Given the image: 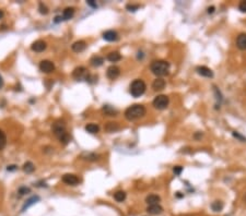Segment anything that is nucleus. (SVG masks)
<instances>
[{"instance_id":"20","label":"nucleus","mask_w":246,"mask_h":216,"mask_svg":"<svg viewBox=\"0 0 246 216\" xmlns=\"http://www.w3.org/2000/svg\"><path fill=\"white\" fill-rule=\"evenodd\" d=\"M91 65L93 66V67H100V66L103 65L104 62V58L101 56H93L92 58H91L90 60Z\"/></svg>"},{"instance_id":"13","label":"nucleus","mask_w":246,"mask_h":216,"mask_svg":"<svg viewBox=\"0 0 246 216\" xmlns=\"http://www.w3.org/2000/svg\"><path fill=\"white\" fill-rule=\"evenodd\" d=\"M147 212L151 215H159L163 212V208L159 204H152L147 208Z\"/></svg>"},{"instance_id":"14","label":"nucleus","mask_w":246,"mask_h":216,"mask_svg":"<svg viewBox=\"0 0 246 216\" xmlns=\"http://www.w3.org/2000/svg\"><path fill=\"white\" fill-rule=\"evenodd\" d=\"M71 48H72V50H74V52H83V50L86 48V43L84 41H78V42H76V43L72 44Z\"/></svg>"},{"instance_id":"19","label":"nucleus","mask_w":246,"mask_h":216,"mask_svg":"<svg viewBox=\"0 0 246 216\" xmlns=\"http://www.w3.org/2000/svg\"><path fill=\"white\" fill-rule=\"evenodd\" d=\"M121 59V56L118 52H112L107 55V60L110 62H117Z\"/></svg>"},{"instance_id":"6","label":"nucleus","mask_w":246,"mask_h":216,"mask_svg":"<svg viewBox=\"0 0 246 216\" xmlns=\"http://www.w3.org/2000/svg\"><path fill=\"white\" fill-rule=\"evenodd\" d=\"M72 76H74L77 81H82V80L88 81L90 74H89L88 70H86L84 67H78L74 70V72H72Z\"/></svg>"},{"instance_id":"22","label":"nucleus","mask_w":246,"mask_h":216,"mask_svg":"<svg viewBox=\"0 0 246 216\" xmlns=\"http://www.w3.org/2000/svg\"><path fill=\"white\" fill-rule=\"evenodd\" d=\"M119 129V125H117V122H108L105 125V130L107 132H116Z\"/></svg>"},{"instance_id":"9","label":"nucleus","mask_w":246,"mask_h":216,"mask_svg":"<svg viewBox=\"0 0 246 216\" xmlns=\"http://www.w3.org/2000/svg\"><path fill=\"white\" fill-rule=\"evenodd\" d=\"M106 74H107V78L110 79V80H115L119 76L120 74V69H119L117 66H110L108 67L107 71H106Z\"/></svg>"},{"instance_id":"34","label":"nucleus","mask_w":246,"mask_h":216,"mask_svg":"<svg viewBox=\"0 0 246 216\" xmlns=\"http://www.w3.org/2000/svg\"><path fill=\"white\" fill-rule=\"evenodd\" d=\"M238 10L241 12H246V1H242L238 4Z\"/></svg>"},{"instance_id":"16","label":"nucleus","mask_w":246,"mask_h":216,"mask_svg":"<svg viewBox=\"0 0 246 216\" xmlns=\"http://www.w3.org/2000/svg\"><path fill=\"white\" fill-rule=\"evenodd\" d=\"M236 46L240 48L241 50L246 49V34H241L236 38Z\"/></svg>"},{"instance_id":"38","label":"nucleus","mask_w":246,"mask_h":216,"mask_svg":"<svg viewBox=\"0 0 246 216\" xmlns=\"http://www.w3.org/2000/svg\"><path fill=\"white\" fill-rule=\"evenodd\" d=\"M3 86V80H2V76H0V89Z\"/></svg>"},{"instance_id":"41","label":"nucleus","mask_w":246,"mask_h":216,"mask_svg":"<svg viewBox=\"0 0 246 216\" xmlns=\"http://www.w3.org/2000/svg\"><path fill=\"white\" fill-rule=\"evenodd\" d=\"M2 17H3V12L0 10V19H2Z\"/></svg>"},{"instance_id":"37","label":"nucleus","mask_w":246,"mask_h":216,"mask_svg":"<svg viewBox=\"0 0 246 216\" xmlns=\"http://www.w3.org/2000/svg\"><path fill=\"white\" fill-rule=\"evenodd\" d=\"M8 169L9 171H12V170H15V169H17V166H15V165H11V166H8Z\"/></svg>"},{"instance_id":"36","label":"nucleus","mask_w":246,"mask_h":216,"mask_svg":"<svg viewBox=\"0 0 246 216\" xmlns=\"http://www.w3.org/2000/svg\"><path fill=\"white\" fill-rule=\"evenodd\" d=\"M233 135L235 136V138H238V139H240V140H242V141H246V139L245 138H243L241 134H238V132H233Z\"/></svg>"},{"instance_id":"1","label":"nucleus","mask_w":246,"mask_h":216,"mask_svg":"<svg viewBox=\"0 0 246 216\" xmlns=\"http://www.w3.org/2000/svg\"><path fill=\"white\" fill-rule=\"evenodd\" d=\"M147 112V109L143 105L140 104H135L131 105L125 110V117L127 120L129 121H135L137 119L142 118Z\"/></svg>"},{"instance_id":"5","label":"nucleus","mask_w":246,"mask_h":216,"mask_svg":"<svg viewBox=\"0 0 246 216\" xmlns=\"http://www.w3.org/2000/svg\"><path fill=\"white\" fill-rule=\"evenodd\" d=\"M168 103H170V98H168L166 95H158L153 100V106L156 107V109L162 110V109H165V108L168 106Z\"/></svg>"},{"instance_id":"11","label":"nucleus","mask_w":246,"mask_h":216,"mask_svg":"<svg viewBox=\"0 0 246 216\" xmlns=\"http://www.w3.org/2000/svg\"><path fill=\"white\" fill-rule=\"evenodd\" d=\"M46 47H47V45H46L45 42L38 39V41L34 42V43L32 44V46H31V49H32L33 52H44V50L46 49Z\"/></svg>"},{"instance_id":"32","label":"nucleus","mask_w":246,"mask_h":216,"mask_svg":"<svg viewBox=\"0 0 246 216\" xmlns=\"http://www.w3.org/2000/svg\"><path fill=\"white\" fill-rule=\"evenodd\" d=\"M126 8H127L128 11H132V12H135L136 10H138L139 9V4H127L126 6Z\"/></svg>"},{"instance_id":"28","label":"nucleus","mask_w":246,"mask_h":216,"mask_svg":"<svg viewBox=\"0 0 246 216\" xmlns=\"http://www.w3.org/2000/svg\"><path fill=\"white\" fill-rule=\"evenodd\" d=\"M38 200H39L38 197H33V198H31V199L28 200V202H26V203L24 204V206L22 208V211H25V209L30 208V206L32 205V204L36 203V201H38Z\"/></svg>"},{"instance_id":"25","label":"nucleus","mask_w":246,"mask_h":216,"mask_svg":"<svg viewBox=\"0 0 246 216\" xmlns=\"http://www.w3.org/2000/svg\"><path fill=\"white\" fill-rule=\"evenodd\" d=\"M211 209L213 212H221L223 209V203L221 201H214L211 204Z\"/></svg>"},{"instance_id":"15","label":"nucleus","mask_w":246,"mask_h":216,"mask_svg":"<svg viewBox=\"0 0 246 216\" xmlns=\"http://www.w3.org/2000/svg\"><path fill=\"white\" fill-rule=\"evenodd\" d=\"M152 87H153L154 91H162V90L165 87V81L161 78H158L153 81L152 83Z\"/></svg>"},{"instance_id":"10","label":"nucleus","mask_w":246,"mask_h":216,"mask_svg":"<svg viewBox=\"0 0 246 216\" xmlns=\"http://www.w3.org/2000/svg\"><path fill=\"white\" fill-rule=\"evenodd\" d=\"M196 71L199 76H205V78H212V76H213V72L211 71V69H209L208 67H205V66H199V67H197Z\"/></svg>"},{"instance_id":"39","label":"nucleus","mask_w":246,"mask_h":216,"mask_svg":"<svg viewBox=\"0 0 246 216\" xmlns=\"http://www.w3.org/2000/svg\"><path fill=\"white\" fill-rule=\"evenodd\" d=\"M213 10H214V7H211V8L208 9V12H209V13H212V12H213Z\"/></svg>"},{"instance_id":"24","label":"nucleus","mask_w":246,"mask_h":216,"mask_svg":"<svg viewBox=\"0 0 246 216\" xmlns=\"http://www.w3.org/2000/svg\"><path fill=\"white\" fill-rule=\"evenodd\" d=\"M114 199L116 200L117 202H123L125 201L126 199V192L125 191H117V192H115L114 194Z\"/></svg>"},{"instance_id":"12","label":"nucleus","mask_w":246,"mask_h":216,"mask_svg":"<svg viewBox=\"0 0 246 216\" xmlns=\"http://www.w3.org/2000/svg\"><path fill=\"white\" fill-rule=\"evenodd\" d=\"M103 38L107 42H116L118 41L119 36L115 31H106V32L103 33Z\"/></svg>"},{"instance_id":"2","label":"nucleus","mask_w":246,"mask_h":216,"mask_svg":"<svg viewBox=\"0 0 246 216\" xmlns=\"http://www.w3.org/2000/svg\"><path fill=\"white\" fill-rule=\"evenodd\" d=\"M53 132H54L55 135L58 138V140L60 141L63 144H68L70 141V136L69 134L67 133L66 131V125L63 121H57L53 125L52 127Z\"/></svg>"},{"instance_id":"33","label":"nucleus","mask_w":246,"mask_h":216,"mask_svg":"<svg viewBox=\"0 0 246 216\" xmlns=\"http://www.w3.org/2000/svg\"><path fill=\"white\" fill-rule=\"evenodd\" d=\"M173 171H174V174L176 176H179L182 174V171H183V167L182 166H175L174 168H173Z\"/></svg>"},{"instance_id":"23","label":"nucleus","mask_w":246,"mask_h":216,"mask_svg":"<svg viewBox=\"0 0 246 216\" xmlns=\"http://www.w3.org/2000/svg\"><path fill=\"white\" fill-rule=\"evenodd\" d=\"M23 170H24V173H26V174H32L33 171L35 170L34 164L31 162H26L25 164L23 165Z\"/></svg>"},{"instance_id":"21","label":"nucleus","mask_w":246,"mask_h":216,"mask_svg":"<svg viewBox=\"0 0 246 216\" xmlns=\"http://www.w3.org/2000/svg\"><path fill=\"white\" fill-rule=\"evenodd\" d=\"M85 131L91 134H95L100 131V127L95 123H89V125H85Z\"/></svg>"},{"instance_id":"18","label":"nucleus","mask_w":246,"mask_h":216,"mask_svg":"<svg viewBox=\"0 0 246 216\" xmlns=\"http://www.w3.org/2000/svg\"><path fill=\"white\" fill-rule=\"evenodd\" d=\"M74 15V8H66L63 13V20H70Z\"/></svg>"},{"instance_id":"7","label":"nucleus","mask_w":246,"mask_h":216,"mask_svg":"<svg viewBox=\"0 0 246 216\" xmlns=\"http://www.w3.org/2000/svg\"><path fill=\"white\" fill-rule=\"evenodd\" d=\"M39 70L44 73H50L55 70V65L49 60H43L39 63Z\"/></svg>"},{"instance_id":"31","label":"nucleus","mask_w":246,"mask_h":216,"mask_svg":"<svg viewBox=\"0 0 246 216\" xmlns=\"http://www.w3.org/2000/svg\"><path fill=\"white\" fill-rule=\"evenodd\" d=\"M30 192H31L30 188H26V187H21V188L19 189V194L20 195L28 194V193H30Z\"/></svg>"},{"instance_id":"30","label":"nucleus","mask_w":246,"mask_h":216,"mask_svg":"<svg viewBox=\"0 0 246 216\" xmlns=\"http://www.w3.org/2000/svg\"><path fill=\"white\" fill-rule=\"evenodd\" d=\"M99 155H96V154H94V153H89L88 155L85 156V158L84 160H99Z\"/></svg>"},{"instance_id":"40","label":"nucleus","mask_w":246,"mask_h":216,"mask_svg":"<svg viewBox=\"0 0 246 216\" xmlns=\"http://www.w3.org/2000/svg\"><path fill=\"white\" fill-rule=\"evenodd\" d=\"M60 20H63V17H56V20H55V22H59Z\"/></svg>"},{"instance_id":"35","label":"nucleus","mask_w":246,"mask_h":216,"mask_svg":"<svg viewBox=\"0 0 246 216\" xmlns=\"http://www.w3.org/2000/svg\"><path fill=\"white\" fill-rule=\"evenodd\" d=\"M86 3H88L89 6L93 7V8H96V7H97L96 2H94V1H93V0H88V1H86Z\"/></svg>"},{"instance_id":"17","label":"nucleus","mask_w":246,"mask_h":216,"mask_svg":"<svg viewBox=\"0 0 246 216\" xmlns=\"http://www.w3.org/2000/svg\"><path fill=\"white\" fill-rule=\"evenodd\" d=\"M160 197L156 194H150L146 198V202L148 203V205H152V204H159L160 202Z\"/></svg>"},{"instance_id":"29","label":"nucleus","mask_w":246,"mask_h":216,"mask_svg":"<svg viewBox=\"0 0 246 216\" xmlns=\"http://www.w3.org/2000/svg\"><path fill=\"white\" fill-rule=\"evenodd\" d=\"M38 11L41 14H47L48 13V8L45 6V4L43 3V2H41L38 6Z\"/></svg>"},{"instance_id":"42","label":"nucleus","mask_w":246,"mask_h":216,"mask_svg":"<svg viewBox=\"0 0 246 216\" xmlns=\"http://www.w3.org/2000/svg\"><path fill=\"white\" fill-rule=\"evenodd\" d=\"M244 200H245V202H246V194H245V198H244Z\"/></svg>"},{"instance_id":"26","label":"nucleus","mask_w":246,"mask_h":216,"mask_svg":"<svg viewBox=\"0 0 246 216\" xmlns=\"http://www.w3.org/2000/svg\"><path fill=\"white\" fill-rule=\"evenodd\" d=\"M103 111L105 112V115H107V116H116V114H117V110L114 109L113 107L108 106V105H105V106L103 107Z\"/></svg>"},{"instance_id":"3","label":"nucleus","mask_w":246,"mask_h":216,"mask_svg":"<svg viewBox=\"0 0 246 216\" xmlns=\"http://www.w3.org/2000/svg\"><path fill=\"white\" fill-rule=\"evenodd\" d=\"M152 73L156 74V76H164L168 73L170 70V63L165 60H156L150 66Z\"/></svg>"},{"instance_id":"4","label":"nucleus","mask_w":246,"mask_h":216,"mask_svg":"<svg viewBox=\"0 0 246 216\" xmlns=\"http://www.w3.org/2000/svg\"><path fill=\"white\" fill-rule=\"evenodd\" d=\"M146 89H147L146 83L142 80H140V79H137L130 84L129 92L134 97H140L141 95L145 94Z\"/></svg>"},{"instance_id":"27","label":"nucleus","mask_w":246,"mask_h":216,"mask_svg":"<svg viewBox=\"0 0 246 216\" xmlns=\"http://www.w3.org/2000/svg\"><path fill=\"white\" fill-rule=\"evenodd\" d=\"M7 144V136L2 130H0V151L4 149Z\"/></svg>"},{"instance_id":"8","label":"nucleus","mask_w":246,"mask_h":216,"mask_svg":"<svg viewBox=\"0 0 246 216\" xmlns=\"http://www.w3.org/2000/svg\"><path fill=\"white\" fill-rule=\"evenodd\" d=\"M63 181L65 182L68 186H77L79 184V178L76 175H72V174H66L63 176Z\"/></svg>"}]
</instances>
